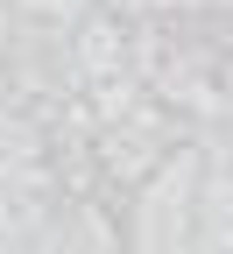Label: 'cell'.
Masks as SVG:
<instances>
[{
	"mask_svg": "<svg viewBox=\"0 0 233 254\" xmlns=\"http://www.w3.org/2000/svg\"><path fill=\"white\" fill-rule=\"evenodd\" d=\"M177 141H184V120L162 106V99H149V92H142L135 106H120L113 120L92 127V148H85V155H92L113 184H142Z\"/></svg>",
	"mask_w": 233,
	"mask_h": 254,
	"instance_id": "obj_1",
	"label": "cell"
},
{
	"mask_svg": "<svg viewBox=\"0 0 233 254\" xmlns=\"http://www.w3.org/2000/svg\"><path fill=\"white\" fill-rule=\"evenodd\" d=\"M191 170H198V155L177 141L142 177V198H135V254H191Z\"/></svg>",
	"mask_w": 233,
	"mask_h": 254,
	"instance_id": "obj_2",
	"label": "cell"
}]
</instances>
